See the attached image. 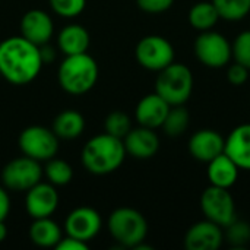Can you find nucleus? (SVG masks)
Listing matches in <instances>:
<instances>
[{
  "label": "nucleus",
  "instance_id": "9",
  "mask_svg": "<svg viewBox=\"0 0 250 250\" xmlns=\"http://www.w3.org/2000/svg\"><path fill=\"white\" fill-rule=\"evenodd\" d=\"M173 44L161 35H146L139 40L135 48L138 63L152 72H160L174 62Z\"/></svg>",
  "mask_w": 250,
  "mask_h": 250
},
{
  "label": "nucleus",
  "instance_id": "2",
  "mask_svg": "<svg viewBox=\"0 0 250 250\" xmlns=\"http://www.w3.org/2000/svg\"><path fill=\"white\" fill-rule=\"evenodd\" d=\"M126 155L123 139L104 132L91 138L83 145L81 161L86 171L97 176H104L119 170Z\"/></svg>",
  "mask_w": 250,
  "mask_h": 250
},
{
  "label": "nucleus",
  "instance_id": "26",
  "mask_svg": "<svg viewBox=\"0 0 250 250\" xmlns=\"http://www.w3.org/2000/svg\"><path fill=\"white\" fill-rule=\"evenodd\" d=\"M215 6L220 19L237 22L250 13V0H211Z\"/></svg>",
  "mask_w": 250,
  "mask_h": 250
},
{
  "label": "nucleus",
  "instance_id": "18",
  "mask_svg": "<svg viewBox=\"0 0 250 250\" xmlns=\"http://www.w3.org/2000/svg\"><path fill=\"white\" fill-rule=\"evenodd\" d=\"M224 152L240 170L250 171V123L239 125L231 130L226 139Z\"/></svg>",
  "mask_w": 250,
  "mask_h": 250
},
{
  "label": "nucleus",
  "instance_id": "19",
  "mask_svg": "<svg viewBox=\"0 0 250 250\" xmlns=\"http://www.w3.org/2000/svg\"><path fill=\"white\" fill-rule=\"evenodd\" d=\"M239 173H240L239 166L226 152L211 160L207 168V176L209 183L212 186L223 188V189H230L231 186H234L239 179Z\"/></svg>",
  "mask_w": 250,
  "mask_h": 250
},
{
  "label": "nucleus",
  "instance_id": "30",
  "mask_svg": "<svg viewBox=\"0 0 250 250\" xmlns=\"http://www.w3.org/2000/svg\"><path fill=\"white\" fill-rule=\"evenodd\" d=\"M53 12L62 18H76L86 7V0H48Z\"/></svg>",
  "mask_w": 250,
  "mask_h": 250
},
{
  "label": "nucleus",
  "instance_id": "31",
  "mask_svg": "<svg viewBox=\"0 0 250 250\" xmlns=\"http://www.w3.org/2000/svg\"><path fill=\"white\" fill-rule=\"evenodd\" d=\"M249 70L246 66L234 62L229 69H227V81L234 85V86H242L248 82L249 79Z\"/></svg>",
  "mask_w": 250,
  "mask_h": 250
},
{
  "label": "nucleus",
  "instance_id": "28",
  "mask_svg": "<svg viewBox=\"0 0 250 250\" xmlns=\"http://www.w3.org/2000/svg\"><path fill=\"white\" fill-rule=\"evenodd\" d=\"M104 129H105V133L123 139L132 129V120L125 111L116 110V111H111L105 117Z\"/></svg>",
  "mask_w": 250,
  "mask_h": 250
},
{
  "label": "nucleus",
  "instance_id": "33",
  "mask_svg": "<svg viewBox=\"0 0 250 250\" xmlns=\"http://www.w3.org/2000/svg\"><path fill=\"white\" fill-rule=\"evenodd\" d=\"M57 250H86L88 249V243L79 240V239H75V237H70L66 234V237H62V240L57 243L56 246Z\"/></svg>",
  "mask_w": 250,
  "mask_h": 250
},
{
  "label": "nucleus",
  "instance_id": "24",
  "mask_svg": "<svg viewBox=\"0 0 250 250\" xmlns=\"http://www.w3.org/2000/svg\"><path fill=\"white\" fill-rule=\"evenodd\" d=\"M189 122H190V114H189L188 108L185 107V104L183 105H171L164 119L161 129L164 130V133L167 136L179 138L188 130Z\"/></svg>",
  "mask_w": 250,
  "mask_h": 250
},
{
  "label": "nucleus",
  "instance_id": "16",
  "mask_svg": "<svg viewBox=\"0 0 250 250\" xmlns=\"http://www.w3.org/2000/svg\"><path fill=\"white\" fill-rule=\"evenodd\" d=\"M126 154L136 160H149L160 149V138L155 133V129L145 126L132 127L129 133L123 138Z\"/></svg>",
  "mask_w": 250,
  "mask_h": 250
},
{
  "label": "nucleus",
  "instance_id": "5",
  "mask_svg": "<svg viewBox=\"0 0 250 250\" xmlns=\"http://www.w3.org/2000/svg\"><path fill=\"white\" fill-rule=\"evenodd\" d=\"M193 75L183 63L173 62L158 72L155 79V92L170 105H183L192 95Z\"/></svg>",
  "mask_w": 250,
  "mask_h": 250
},
{
  "label": "nucleus",
  "instance_id": "29",
  "mask_svg": "<svg viewBox=\"0 0 250 250\" xmlns=\"http://www.w3.org/2000/svg\"><path fill=\"white\" fill-rule=\"evenodd\" d=\"M231 57L234 62L250 69V29L240 32L231 44Z\"/></svg>",
  "mask_w": 250,
  "mask_h": 250
},
{
  "label": "nucleus",
  "instance_id": "6",
  "mask_svg": "<svg viewBox=\"0 0 250 250\" xmlns=\"http://www.w3.org/2000/svg\"><path fill=\"white\" fill-rule=\"evenodd\" d=\"M19 149L23 155L37 161H48L59 152V138L53 129L44 126H28L18 138Z\"/></svg>",
  "mask_w": 250,
  "mask_h": 250
},
{
  "label": "nucleus",
  "instance_id": "25",
  "mask_svg": "<svg viewBox=\"0 0 250 250\" xmlns=\"http://www.w3.org/2000/svg\"><path fill=\"white\" fill-rule=\"evenodd\" d=\"M44 176L47 177L48 183H51L53 186H66L72 182L73 179V168L72 166L62 160V158H50L48 161H45V167L42 168Z\"/></svg>",
  "mask_w": 250,
  "mask_h": 250
},
{
  "label": "nucleus",
  "instance_id": "4",
  "mask_svg": "<svg viewBox=\"0 0 250 250\" xmlns=\"http://www.w3.org/2000/svg\"><path fill=\"white\" fill-rule=\"evenodd\" d=\"M107 227L111 237L122 248L135 249L145 242L148 234V223L145 217L139 211L127 207L114 209L108 217Z\"/></svg>",
  "mask_w": 250,
  "mask_h": 250
},
{
  "label": "nucleus",
  "instance_id": "15",
  "mask_svg": "<svg viewBox=\"0 0 250 250\" xmlns=\"http://www.w3.org/2000/svg\"><path fill=\"white\" fill-rule=\"evenodd\" d=\"M188 148L195 160L208 164L211 160L224 152L226 139L214 129H201L190 136Z\"/></svg>",
  "mask_w": 250,
  "mask_h": 250
},
{
  "label": "nucleus",
  "instance_id": "36",
  "mask_svg": "<svg viewBox=\"0 0 250 250\" xmlns=\"http://www.w3.org/2000/svg\"><path fill=\"white\" fill-rule=\"evenodd\" d=\"M6 237H7V227H6L4 221H0V243L4 242Z\"/></svg>",
  "mask_w": 250,
  "mask_h": 250
},
{
  "label": "nucleus",
  "instance_id": "23",
  "mask_svg": "<svg viewBox=\"0 0 250 250\" xmlns=\"http://www.w3.org/2000/svg\"><path fill=\"white\" fill-rule=\"evenodd\" d=\"M188 21L190 26L202 32L212 29L220 21V15L212 1H198L189 9Z\"/></svg>",
  "mask_w": 250,
  "mask_h": 250
},
{
  "label": "nucleus",
  "instance_id": "13",
  "mask_svg": "<svg viewBox=\"0 0 250 250\" xmlns=\"http://www.w3.org/2000/svg\"><path fill=\"white\" fill-rule=\"evenodd\" d=\"M19 28L21 35L37 45L50 42L54 34V22L51 16L42 9H31L23 13Z\"/></svg>",
  "mask_w": 250,
  "mask_h": 250
},
{
  "label": "nucleus",
  "instance_id": "12",
  "mask_svg": "<svg viewBox=\"0 0 250 250\" xmlns=\"http://www.w3.org/2000/svg\"><path fill=\"white\" fill-rule=\"evenodd\" d=\"M59 192L56 186L48 182H38L35 186L26 190L25 196V208L28 215L35 218L51 217L59 208Z\"/></svg>",
  "mask_w": 250,
  "mask_h": 250
},
{
  "label": "nucleus",
  "instance_id": "27",
  "mask_svg": "<svg viewBox=\"0 0 250 250\" xmlns=\"http://www.w3.org/2000/svg\"><path fill=\"white\" fill-rule=\"evenodd\" d=\"M224 230V240L231 248H245L250 242V224L245 220L236 218Z\"/></svg>",
  "mask_w": 250,
  "mask_h": 250
},
{
  "label": "nucleus",
  "instance_id": "1",
  "mask_svg": "<svg viewBox=\"0 0 250 250\" xmlns=\"http://www.w3.org/2000/svg\"><path fill=\"white\" fill-rule=\"evenodd\" d=\"M42 60L37 44L22 35L0 42V75L13 85H26L41 72Z\"/></svg>",
  "mask_w": 250,
  "mask_h": 250
},
{
  "label": "nucleus",
  "instance_id": "11",
  "mask_svg": "<svg viewBox=\"0 0 250 250\" xmlns=\"http://www.w3.org/2000/svg\"><path fill=\"white\" fill-rule=\"evenodd\" d=\"M103 227L100 212L91 207H79L70 211L64 220V233L70 237L89 243L98 236Z\"/></svg>",
  "mask_w": 250,
  "mask_h": 250
},
{
  "label": "nucleus",
  "instance_id": "21",
  "mask_svg": "<svg viewBox=\"0 0 250 250\" xmlns=\"http://www.w3.org/2000/svg\"><path fill=\"white\" fill-rule=\"evenodd\" d=\"M28 234L31 242L38 248H56L63 237L60 226L50 217L35 218L29 226Z\"/></svg>",
  "mask_w": 250,
  "mask_h": 250
},
{
  "label": "nucleus",
  "instance_id": "32",
  "mask_svg": "<svg viewBox=\"0 0 250 250\" xmlns=\"http://www.w3.org/2000/svg\"><path fill=\"white\" fill-rule=\"evenodd\" d=\"M174 0H136L141 10L146 13H163L173 6Z\"/></svg>",
  "mask_w": 250,
  "mask_h": 250
},
{
  "label": "nucleus",
  "instance_id": "14",
  "mask_svg": "<svg viewBox=\"0 0 250 250\" xmlns=\"http://www.w3.org/2000/svg\"><path fill=\"white\" fill-rule=\"evenodd\" d=\"M223 242V227L207 218L195 223L185 236V248L188 250H217L221 248Z\"/></svg>",
  "mask_w": 250,
  "mask_h": 250
},
{
  "label": "nucleus",
  "instance_id": "20",
  "mask_svg": "<svg viewBox=\"0 0 250 250\" xmlns=\"http://www.w3.org/2000/svg\"><path fill=\"white\" fill-rule=\"evenodd\" d=\"M91 44L88 29L79 23H69L59 32L57 45L64 56L86 53Z\"/></svg>",
  "mask_w": 250,
  "mask_h": 250
},
{
  "label": "nucleus",
  "instance_id": "17",
  "mask_svg": "<svg viewBox=\"0 0 250 250\" xmlns=\"http://www.w3.org/2000/svg\"><path fill=\"white\" fill-rule=\"evenodd\" d=\"M170 107L171 105L163 97H160L157 92H152L141 98L135 110V119L139 126L157 129L163 126Z\"/></svg>",
  "mask_w": 250,
  "mask_h": 250
},
{
  "label": "nucleus",
  "instance_id": "35",
  "mask_svg": "<svg viewBox=\"0 0 250 250\" xmlns=\"http://www.w3.org/2000/svg\"><path fill=\"white\" fill-rule=\"evenodd\" d=\"M38 48H40V56H41V60H42L44 64L45 63L50 64V63H53L56 60L57 51H56V48L50 42H45L42 45H38Z\"/></svg>",
  "mask_w": 250,
  "mask_h": 250
},
{
  "label": "nucleus",
  "instance_id": "10",
  "mask_svg": "<svg viewBox=\"0 0 250 250\" xmlns=\"http://www.w3.org/2000/svg\"><path fill=\"white\" fill-rule=\"evenodd\" d=\"M199 204L205 218L218 224L223 229L237 218L236 204L229 189L211 185L202 192Z\"/></svg>",
  "mask_w": 250,
  "mask_h": 250
},
{
  "label": "nucleus",
  "instance_id": "3",
  "mask_svg": "<svg viewBox=\"0 0 250 250\" xmlns=\"http://www.w3.org/2000/svg\"><path fill=\"white\" fill-rule=\"evenodd\" d=\"M98 64L88 53L66 56L59 66L57 81L70 95H82L91 91L98 81Z\"/></svg>",
  "mask_w": 250,
  "mask_h": 250
},
{
  "label": "nucleus",
  "instance_id": "34",
  "mask_svg": "<svg viewBox=\"0 0 250 250\" xmlns=\"http://www.w3.org/2000/svg\"><path fill=\"white\" fill-rule=\"evenodd\" d=\"M10 212V196L6 188L0 186V221H4Z\"/></svg>",
  "mask_w": 250,
  "mask_h": 250
},
{
  "label": "nucleus",
  "instance_id": "8",
  "mask_svg": "<svg viewBox=\"0 0 250 250\" xmlns=\"http://www.w3.org/2000/svg\"><path fill=\"white\" fill-rule=\"evenodd\" d=\"M196 59L207 67L221 69L229 64L231 57V44L229 40L212 29L202 31L193 44Z\"/></svg>",
  "mask_w": 250,
  "mask_h": 250
},
{
  "label": "nucleus",
  "instance_id": "7",
  "mask_svg": "<svg viewBox=\"0 0 250 250\" xmlns=\"http://www.w3.org/2000/svg\"><path fill=\"white\" fill-rule=\"evenodd\" d=\"M44 173L40 161L22 155L9 161L1 170V182L7 190L26 192L38 182H41Z\"/></svg>",
  "mask_w": 250,
  "mask_h": 250
},
{
  "label": "nucleus",
  "instance_id": "22",
  "mask_svg": "<svg viewBox=\"0 0 250 250\" xmlns=\"http://www.w3.org/2000/svg\"><path fill=\"white\" fill-rule=\"evenodd\" d=\"M51 129L59 139H76L85 130V117L76 110H63L54 117Z\"/></svg>",
  "mask_w": 250,
  "mask_h": 250
}]
</instances>
